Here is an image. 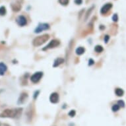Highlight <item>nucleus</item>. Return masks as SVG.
Segmentation results:
<instances>
[{"instance_id":"nucleus-22","label":"nucleus","mask_w":126,"mask_h":126,"mask_svg":"<svg viewBox=\"0 0 126 126\" xmlns=\"http://www.w3.org/2000/svg\"><path fill=\"white\" fill-rule=\"evenodd\" d=\"M110 37H109V36H108L106 35L105 36V38H104V41H105L106 43H107L108 42V40H109Z\"/></svg>"},{"instance_id":"nucleus-18","label":"nucleus","mask_w":126,"mask_h":126,"mask_svg":"<svg viewBox=\"0 0 126 126\" xmlns=\"http://www.w3.org/2000/svg\"><path fill=\"white\" fill-rule=\"evenodd\" d=\"M59 2L62 5H66L69 3V0H59Z\"/></svg>"},{"instance_id":"nucleus-11","label":"nucleus","mask_w":126,"mask_h":126,"mask_svg":"<svg viewBox=\"0 0 126 126\" xmlns=\"http://www.w3.org/2000/svg\"><path fill=\"white\" fill-rule=\"evenodd\" d=\"M7 69V67L3 63H0V75H3L4 73L6 72Z\"/></svg>"},{"instance_id":"nucleus-1","label":"nucleus","mask_w":126,"mask_h":126,"mask_svg":"<svg viewBox=\"0 0 126 126\" xmlns=\"http://www.w3.org/2000/svg\"><path fill=\"white\" fill-rule=\"evenodd\" d=\"M22 108H16V109H7L0 114L1 118H17V116L21 115L22 112Z\"/></svg>"},{"instance_id":"nucleus-25","label":"nucleus","mask_w":126,"mask_h":126,"mask_svg":"<svg viewBox=\"0 0 126 126\" xmlns=\"http://www.w3.org/2000/svg\"><path fill=\"white\" fill-rule=\"evenodd\" d=\"M38 93H39V91H37V92H36L35 94H34V98H36L37 97L38 94Z\"/></svg>"},{"instance_id":"nucleus-5","label":"nucleus","mask_w":126,"mask_h":126,"mask_svg":"<svg viewBox=\"0 0 126 126\" xmlns=\"http://www.w3.org/2000/svg\"><path fill=\"white\" fill-rule=\"evenodd\" d=\"M50 28V26L48 24H46V23H42V24H40L36 29H35L36 33H39V32H41L42 31H45V30H48V29Z\"/></svg>"},{"instance_id":"nucleus-2","label":"nucleus","mask_w":126,"mask_h":126,"mask_svg":"<svg viewBox=\"0 0 126 126\" xmlns=\"http://www.w3.org/2000/svg\"><path fill=\"white\" fill-rule=\"evenodd\" d=\"M49 35L48 34H44L42 36H39L38 37H36L33 40L32 44L34 46H40L44 43H45L49 39Z\"/></svg>"},{"instance_id":"nucleus-7","label":"nucleus","mask_w":126,"mask_h":126,"mask_svg":"<svg viewBox=\"0 0 126 126\" xmlns=\"http://www.w3.org/2000/svg\"><path fill=\"white\" fill-rule=\"evenodd\" d=\"M50 100L52 103L56 104L58 102V101H59V95H58V93H52L50 96Z\"/></svg>"},{"instance_id":"nucleus-17","label":"nucleus","mask_w":126,"mask_h":126,"mask_svg":"<svg viewBox=\"0 0 126 126\" xmlns=\"http://www.w3.org/2000/svg\"><path fill=\"white\" fill-rule=\"evenodd\" d=\"M120 106L118 105V104H114L113 106H112V110H113V112H117L118 110H119L120 109Z\"/></svg>"},{"instance_id":"nucleus-16","label":"nucleus","mask_w":126,"mask_h":126,"mask_svg":"<svg viewBox=\"0 0 126 126\" xmlns=\"http://www.w3.org/2000/svg\"><path fill=\"white\" fill-rule=\"evenodd\" d=\"M94 50H95L96 52H98V53H100V52H102V51H103V48L101 46L98 45L95 47V48H94Z\"/></svg>"},{"instance_id":"nucleus-9","label":"nucleus","mask_w":126,"mask_h":126,"mask_svg":"<svg viewBox=\"0 0 126 126\" xmlns=\"http://www.w3.org/2000/svg\"><path fill=\"white\" fill-rule=\"evenodd\" d=\"M27 98H28V94L27 93H23L21 94V96H19V98L18 100V104L24 103L26 101V100L27 99Z\"/></svg>"},{"instance_id":"nucleus-13","label":"nucleus","mask_w":126,"mask_h":126,"mask_svg":"<svg viewBox=\"0 0 126 126\" xmlns=\"http://www.w3.org/2000/svg\"><path fill=\"white\" fill-rule=\"evenodd\" d=\"M85 51V48H83V47H79L78 48H77L76 54L77 55H82L83 54H84Z\"/></svg>"},{"instance_id":"nucleus-6","label":"nucleus","mask_w":126,"mask_h":126,"mask_svg":"<svg viewBox=\"0 0 126 126\" xmlns=\"http://www.w3.org/2000/svg\"><path fill=\"white\" fill-rule=\"evenodd\" d=\"M16 22L21 27L25 26V25H27V19L24 16H23V15H20V16L17 17V19H16Z\"/></svg>"},{"instance_id":"nucleus-23","label":"nucleus","mask_w":126,"mask_h":126,"mask_svg":"<svg viewBox=\"0 0 126 126\" xmlns=\"http://www.w3.org/2000/svg\"><path fill=\"white\" fill-rule=\"evenodd\" d=\"M94 61L91 59V60H89V65H92L94 64Z\"/></svg>"},{"instance_id":"nucleus-12","label":"nucleus","mask_w":126,"mask_h":126,"mask_svg":"<svg viewBox=\"0 0 126 126\" xmlns=\"http://www.w3.org/2000/svg\"><path fill=\"white\" fill-rule=\"evenodd\" d=\"M63 62H64V60L62 59V58H58V59H56V60H55V62H54V67H55L59 66V65L62 64Z\"/></svg>"},{"instance_id":"nucleus-3","label":"nucleus","mask_w":126,"mask_h":126,"mask_svg":"<svg viewBox=\"0 0 126 126\" xmlns=\"http://www.w3.org/2000/svg\"><path fill=\"white\" fill-rule=\"evenodd\" d=\"M60 45V41L58 40H53L50 42V43L48 44V45L46 46L45 48H43V50H46L48 49H51V48H56L57 46Z\"/></svg>"},{"instance_id":"nucleus-10","label":"nucleus","mask_w":126,"mask_h":126,"mask_svg":"<svg viewBox=\"0 0 126 126\" xmlns=\"http://www.w3.org/2000/svg\"><path fill=\"white\" fill-rule=\"evenodd\" d=\"M11 8H12L13 11H15V12L19 11L21 9V5H20V3H11Z\"/></svg>"},{"instance_id":"nucleus-21","label":"nucleus","mask_w":126,"mask_h":126,"mask_svg":"<svg viewBox=\"0 0 126 126\" xmlns=\"http://www.w3.org/2000/svg\"><path fill=\"white\" fill-rule=\"evenodd\" d=\"M75 3L78 5H80L81 4V3H82V0H75Z\"/></svg>"},{"instance_id":"nucleus-20","label":"nucleus","mask_w":126,"mask_h":126,"mask_svg":"<svg viewBox=\"0 0 126 126\" xmlns=\"http://www.w3.org/2000/svg\"><path fill=\"white\" fill-rule=\"evenodd\" d=\"M118 105L121 106V107H124V106H125V103H124V102L123 100H119L118 101Z\"/></svg>"},{"instance_id":"nucleus-24","label":"nucleus","mask_w":126,"mask_h":126,"mask_svg":"<svg viewBox=\"0 0 126 126\" xmlns=\"http://www.w3.org/2000/svg\"><path fill=\"white\" fill-rule=\"evenodd\" d=\"M113 20H114V21H118V16H117V15H114V17H113Z\"/></svg>"},{"instance_id":"nucleus-4","label":"nucleus","mask_w":126,"mask_h":126,"mask_svg":"<svg viewBox=\"0 0 126 126\" xmlns=\"http://www.w3.org/2000/svg\"><path fill=\"white\" fill-rule=\"evenodd\" d=\"M43 75V73L42 72H36L34 74H33L31 77V81L34 83H38V81L40 80V79L42 78V77Z\"/></svg>"},{"instance_id":"nucleus-14","label":"nucleus","mask_w":126,"mask_h":126,"mask_svg":"<svg viewBox=\"0 0 126 126\" xmlns=\"http://www.w3.org/2000/svg\"><path fill=\"white\" fill-rule=\"evenodd\" d=\"M115 93H116V95L118 96H122L124 95V91L121 89H116V91H115Z\"/></svg>"},{"instance_id":"nucleus-26","label":"nucleus","mask_w":126,"mask_h":126,"mask_svg":"<svg viewBox=\"0 0 126 126\" xmlns=\"http://www.w3.org/2000/svg\"><path fill=\"white\" fill-rule=\"evenodd\" d=\"M0 126H1V124H0Z\"/></svg>"},{"instance_id":"nucleus-8","label":"nucleus","mask_w":126,"mask_h":126,"mask_svg":"<svg viewBox=\"0 0 126 126\" xmlns=\"http://www.w3.org/2000/svg\"><path fill=\"white\" fill-rule=\"evenodd\" d=\"M112 6V5L111 3H107V4L104 5L102 7L101 11H100V12H101L102 14H106V13L111 9Z\"/></svg>"},{"instance_id":"nucleus-19","label":"nucleus","mask_w":126,"mask_h":126,"mask_svg":"<svg viewBox=\"0 0 126 126\" xmlns=\"http://www.w3.org/2000/svg\"><path fill=\"white\" fill-rule=\"evenodd\" d=\"M75 114H76V112L75 110H71L69 112V116H71V117H74L75 116Z\"/></svg>"},{"instance_id":"nucleus-15","label":"nucleus","mask_w":126,"mask_h":126,"mask_svg":"<svg viewBox=\"0 0 126 126\" xmlns=\"http://www.w3.org/2000/svg\"><path fill=\"white\" fill-rule=\"evenodd\" d=\"M6 8L4 6H1L0 7V15L1 16H4L6 14Z\"/></svg>"}]
</instances>
